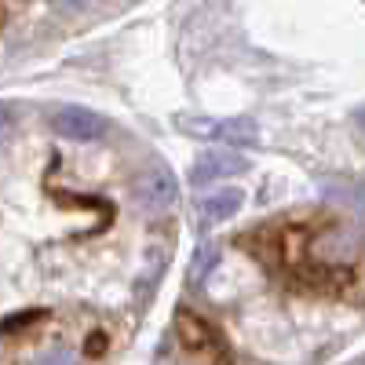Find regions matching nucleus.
Masks as SVG:
<instances>
[{"label": "nucleus", "mask_w": 365, "mask_h": 365, "mask_svg": "<svg viewBox=\"0 0 365 365\" xmlns=\"http://www.w3.org/2000/svg\"><path fill=\"white\" fill-rule=\"evenodd\" d=\"M175 336L179 344L187 347L201 365H230V354H227V344L216 329H212L201 314H190V311H179L175 314Z\"/></svg>", "instance_id": "nucleus-2"}, {"label": "nucleus", "mask_w": 365, "mask_h": 365, "mask_svg": "<svg viewBox=\"0 0 365 365\" xmlns=\"http://www.w3.org/2000/svg\"><path fill=\"white\" fill-rule=\"evenodd\" d=\"M135 194H139L143 208H150V212H165V208H172L175 197H179V182H175V175H172L168 168L154 165V168H146V172L139 175Z\"/></svg>", "instance_id": "nucleus-4"}, {"label": "nucleus", "mask_w": 365, "mask_h": 365, "mask_svg": "<svg viewBox=\"0 0 365 365\" xmlns=\"http://www.w3.org/2000/svg\"><path fill=\"white\" fill-rule=\"evenodd\" d=\"M11 128V113L4 110V106H0V139H4V132Z\"/></svg>", "instance_id": "nucleus-11"}, {"label": "nucleus", "mask_w": 365, "mask_h": 365, "mask_svg": "<svg viewBox=\"0 0 365 365\" xmlns=\"http://www.w3.org/2000/svg\"><path fill=\"white\" fill-rule=\"evenodd\" d=\"M51 132L58 139H70V143H96L106 135V120L96 110H84V106H66L51 117Z\"/></svg>", "instance_id": "nucleus-3"}, {"label": "nucleus", "mask_w": 365, "mask_h": 365, "mask_svg": "<svg viewBox=\"0 0 365 365\" xmlns=\"http://www.w3.org/2000/svg\"><path fill=\"white\" fill-rule=\"evenodd\" d=\"M51 8H63V11H81L84 8V0H48Z\"/></svg>", "instance_id": "nucleus-10"}, {"label": "nucleus", "mask_w": 365, "mask_h": 365, "mask_svg": "<svg viewBox=\"0 0 365 365\" xmlns=\"http://www.w3.org/2000/svg\"><path fill=\"white\" fill-rule=\"evenodd\" d=\"M241 201H245V194H241L237 187L212 190L208 197H201V220H205V223H223V220L237 216Z\"/></svg>", "instance_id": "nucleus-7"}, {"label": "nucleus", "mask_w": 365, "mask_h": 365, "mask_svg": "<svg viewBox=\"0 0 365 365\" xmlns=\"http://www.w3.org/2000/svg\"><path fill=\"white\" fill-rule=\"evenodd\" d=\"M278 256L289 274L307 285H347L361 256V234L351 223L289 227L278 241Z\"/></svg>", "instance_id": "nucleus-1"}, {"label": "nucleus", "mask_w": 365, "mask_h": 365, "mask_svg": "<svg viewBox=\"0 0 365 365\" xmlns=\"http://www.w3.org/2000/svg\"><path fill=\"white\" fill-rule=\"evenodd\" d=\"M37 365H73V354H66V351H51V354L37 358Z\"/></svg>", "instance_id": "nucleus-9"}, {"label": "nucleus", "mask_w": 365, "mask_h": 365, "mask_svg": "<svg viewBox=\"0 0 365 365\" xmlns=\"http://www.w3.org/2000/svg\"><path fill=\"white\" fill-rule=\"evenodd\" d=\"M245 158L234 154V150H208L201 154L190 168V182L194 187H208L212 179H223V175H234V172H245Z\"/></svg>", "instance_id": "nucleus-6"}, {"label": "nucleus", "mask_w": 365, "mask_h": 365, "mask_svg": "<svg viewBox=\"0 0 365 365\" xmlns=\"http://www.w3.org/2000/svg\"><path fill=\"white\" fill-rule=\"evenodd\" d=\"M354 125L365 132V106H361V110H354Z\"/></svg>", "instance_id": "nucleus-12"}, {"label": "nucleus", "mask_w": 365, "mask_h": 365, "mask_svg": "<svg viewBox=\"0 0 365 365\" xmlns=\"http://www.w3.org/2000/svg\"><path fill=\"white\" fill-rule=\"evenodd\" d=\"M182 132L190 135H205V139H223V143H256V125L252 120H241V117H230V120H179Z\"/></svg>", "instance_id": "nucleus-5"}, {"label": "nucleus", "mask_w": 365, "mask_h": 365, "mask_svg": "<svg viewBox=\"0 0 365 365\" xmlns=\"http://www.w3.org/2000/svg\"><path fill=\"white\" fill-rule=\"evenodd\" d=\"M216 259H220V256H216V249H212V245H201V249L194 252V263H190V282H194V285H201V282L208 278V270L216 267Z\"/></svg>", "instance_id": "nucleus-8"}]
</instances>
